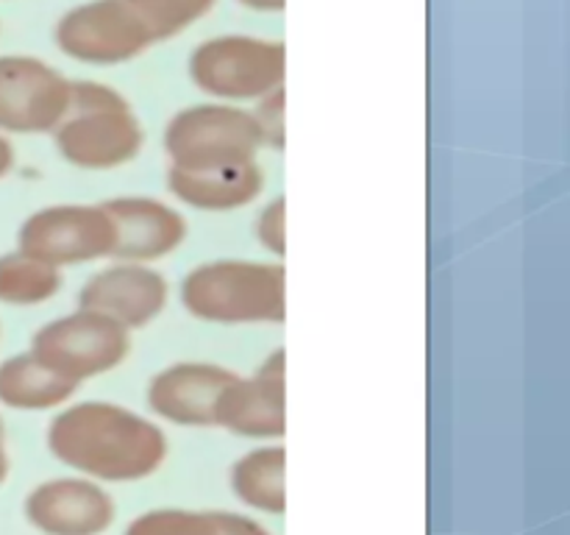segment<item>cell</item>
Returning <instances> with one entry per match:
<instances>
[{"instance_id": "6da1fadb", "label": "cell", "mask_w": 570, "mask_h": 535, "mask_svg": "<svg viewBox=\"0 0 570 535\" xmlns=\"http://www.w3.org/2000/svg\"><path fill=\"white\" fill-rule=\"evenodd\" d=\"M50 455L95 483H137L167 460V435L139 412L111 401H78L48 427Z\"/></svg>"}, {"instance_id": "7a4b0ae2", "label": "cell", "mask_w": 570, "mask_h": 535, "mask_svg": "<svg viewBox=\"0 0 570 535\" xmlns=\"http://www.w3.org/2000/svg\"><path fill=\"white\" fill-rule=\"evenodd\" d=\"M287 279L273 262L220 260L198 265L181 284L189 315L212 323H278L287 312Z\"/></svg>"}, {"instance_id": "3957f363", "label": "cell", "mask_w": 570, "mask_h": 535, "mask_svg": "<svg viewBox=\"0 0 570 535\" xmlns=\"http://www.w3.org/2000/svg\"><path fill=\"white\" fill-rule=\"evenodd\" d=\"M56 148L83 171H111L139 154L142 128L117 89L98 81L70 87V104L53 128Z\"/></svg>"}, {"instance_id": "277c9868", "label": "cell", "mask_w": 570, "mask_h": 535, "mask_svg": "<svg viewBox=\"0 0 570 535\" xmlns=\"http://www.w3.org/2000/svg\"><path fill=\"white\" fill-rule=\"evenodd\" d=\"M265 148L254 111L232 104H204L178 111L165 128V150L173 167H220L256 162Z\"/></svg>"}, {"instance_id": "5b68a950", "label": "cell", "mask_w": 570, "mask_h": 535, "mask_svg": "<svg viewBox=\"0 0 570 535\" xmlns=\"http://www.w3.org/2000/svg\"><path fill=\"white\" fill-rule=\"evenodd\" d=\"M31 351L61 377L81 385L120 366L131 351V334L111 318L83 310L50 321L33 334Z\"/></svg>"}, {"instance_id": "8992f818", "label": "cell", "mask_w": 570, "mask_h": 535, "mask_svg": "<svg viewBox=\"0 0 570 535\" xmlns=\"http://www.w3.org/2000/svg\"><path fill=\"white\" fill-rule=\"evenodd\" d=\"M193 81L223 100H259L284 84V45L250 37L204 42L189 59Z\"/></svg>"}, {"instance_id": "52a82bcc", "label": "cell", "mask_w": 570, "mask_h": 535, "mask_svg": "<svg viewBox=\"0 0 570 535\" xmlns=\"http://www.w3.org/2000/svg\"><path fill=\"white\" fill-rule=\"evenodd\" d=\"M17 243H20V251L53 268L78 265V262L111 256L115 223L106 215L104 204L48 206V210L33 212L22 223Z\"/></svg>"}, {"instance_id": "ba28073f", "label": "cell", "mask_w": 570, "mask_h": 535, "mask_svg": "<svg viewBox=\"0 0 570 535\" xmlns=\"http://www.w3.org/2000/svg\"><path fill=\"white\" fill-rule=\"evenodd\" d=\"M70 87L61 72L28 56L0 59V132H53L70 104Z\"/></svg>"}, {"instance_id": "9c48e42d", "label": "cell", "mask_w": 570, "mask_h": 535, "mask_svg": "<svg viewBox=\"0 0 570 535\" xmlns=\"http://www.w3.org/2000/svg\"><path fill=\"white\" fill-rule=\"evenodd\" d=\"M287 390H284V349H276L254 377H234L223 388L215 427L239 438L276 440L287 432Z\"/></svg>"}, {"instance_id": "30bf717a", "label": "cell", "mask_w": 570, "mask_h": 535, "mask_svg": "<svg viewBox=\"0 0 570 535\" xmlns=\"http://www.w3.org/2000/svg\"><path fill=\"white\" fill-rule=\"evenodd\" d=\"M28 524L42 535H104L117 507L109 490L89 477H59L37 485L22 505Z\"/></svg>"}, {"instance_id": "8fae6325", "label": "cell", "mask_w": 570, "mask_h": 535, "mask_svg": "<svg viewBox=\"0 0 570 535\" xmlns=\"http://www.w3.org/2000/svg\"><path fill=\"white\" fill-rule=\"evenodd\" d=\"M56 39L67 56L95 65L126 61L150 45L122 0H95L70 11L56 28Z\"/></svg>"}, {"instance_id": "7c38bea8", "label": "cell", "mask_w": 570, "mask_h": 535, "mask_svg": "<svg viewBox=\"0 0 570 535\" xmlns=\"http://www.w3.org/2000/svg\"><path fill=\"white\" fill-rule=\"evenodd\" d=\"M165 304V276L139 262H117L106 271H98L78 295V307L111 318L128 332L154 321Z\"/></svg>"}, {"instance_id": "4fadbf2b", "label": "cell", "mask_w": 570, "mask_h": 535, "mask_svg": "<svg viewBox=\"0 0 570 535\" xmlns=\"http://www.w3.org/2000/svg\"><path fill=\"white\" fill-rule=\"evenodd\" d=\"M234 377L237 373L212 362H176L154 377L148 405L178 427H215L217 401Z\"/></svg>"}, {"instance_id": "5bb4252c", "label": "cell", "mask_w": 570, "mask_h": 535, "mask_svg": "<svg viewBox=\"0 0 570 535\" xmlns=\"http://www.w3.org/2000/svg\"><path fill=\"white\" fill-rule=\"evenodd\" d=\"M115 223V249L111 256L120 262H154L173 254L187 234V223L173 206L156 198H111L104 204Z\"/></svg>"}, {"instance_id": "9a60e30c", "label": "cell", "mask_w": 570, "mask_h": 535, "mask_svg": "<svg viewBox=\"0 0 570 535\" xmlns=\"http://www.w3.org/2000/svg\"><path fill=\"white\" fill-rule=\"evenodd\" d=\"M167 184L176 198L195 210L226 212L250 204L262 193L265 176L256 162H239V165L200 167V171L170 167Z\"/></svg>"}, {"instance_id": "2e32d148", "label": "cell", "mask_w": 570, "mask_h": 535, "mask_svg": "<svg viewBox=\"0 0 570 535\" xmlns=\"http://www.w3.org/2000/svg\"><path fill=\"white\" fill-rule=\"evenodd\" d=\"M76 390L78 382L61 377L33 351L0 362V401L14 410H53Z\"/></svg>"}, {"instance_id": "e0dca14e", "label": "cell", "mask_w": 570, "mask_h": 535, "mask_svg": "<svg viewBox=\"0 0 570 535\" xmlns=\"http://www.w3.org/2000/svg\"><path fill=\"white\" fill-rule=\"evenodd\" d=\"M232 490L245 507L267 516L287 513V451L259 446L232 466Z\"/></svg>"}, {"instance_id": "ac0fdd59", "label": "cell", "mask_w": 570, "mask_h": 535, "mask_svg": "<svg viewBox=\"0 0 570 535\" xmlns=\"http://www.w3.org/2000/svg\"><path fill=\"white\" fill-rule=\"evenodd\" d=\"M126 535H271L256 518L234 510L156 507L128 524Z\"/></svg>"}, {"instance_id": "d6986e66", "label": "cell", "mask_w": 570, "mask_h": 535, "mask_svg": "<svg viewBox=\"0 0 570 535\" xmlns=\"http://www.w3.org/2000/svg\"><path fill=\"white\" fill-rule=\"evenodd\" d=\"M61 288L59 268L26 254V251H11L0 256V301L14 307L42 304L53 299Z\"/></svg>"}, {"instance_id": "ffe728a7", "label": "cell", "mask_w": 570, "mask_h": 535, "mask_svg": "<svg viewBox=\"0 0 570 535\" xmlns=\"http://www.w3.org/2000/svg\"><path fill=\"white\" fill-rule=\"evenodd\" d=\"M134 20L145 28L150 42L184 31L193 20L204 17L215 0H122Z\"/></svg>"}, {"instance_id": "44dd1931", "label": "cell", "mask_w": 570, "mask_h": 535, "mask_svg": "<svg viewBox=\"0 0 570 535\" xmlns=\"http://www.w3.org/2000/svg\"><path fill=\"white\" fill-rule=\"evenodd\" d=\"M284 221H287V204H284V198L271 201V204L262 210L259 221H256V237L262 240V245H265L271 254H278V256H282L284 249H287Z\"/></svg>"}, {"instance_id": "7402d4cb", "label": "cell", "mask_w": 570, "mask_h": 535, "mask_svg": "<svg viewBox=\"0 0 570 535\" xmlns=\"http://www.w3.org/2000/svg\"><path fill=\"white\" fill-rule=\"evenodd\" d=\"M256 123H259V132L265 145L273 148H282L284 145V89H273L265 98H259V109L254 111Z\"/></svg>"}, {"instance_id": "603a6c76", "label": "cell", "mask_w": 570, "mask_h": 535, "mask_svg": "<svg viewBox=\"0 0 570 535\" xmlns=\"http://www.w3.org/2000/svg\"><path fill=\"white\" fill-rule=\"evenodd\" d=\"M11 165H14V150H11L9 139L0 137V178L11 171Z\"/></svg>"}, {"instance_id": "cb8c5ba5", "label": "cell", "mask_w": 570, "mask_h": 535, "mask_svg": "<svg viewBox=\"0 0 570 535\" xmlns=\"http://www.w3.org/2000/svg\"><path fill=\"white\" fill-rule=\"evenodd\" d=\"M6 477H9V451H6V432L0 421V485L6 483Z\"/></svg>"}, {"instance_id": "d4e9b609", "label": "cell", "mask_w": 570, "mask_h": 535, "mask_svg": "<svg viewBox=\"0 0 570 535\" xmlns=\"http://www.w3.org/2000/svg\"><path fill=\"white\" fill-rule=\"evenodd\" d=\"M243 3L254 6V9H267V11L284 9V0H243Z\"/></svg>"}]
</instances>
